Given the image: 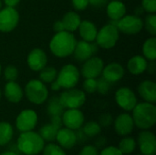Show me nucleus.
<instances>
[{
  "label": "nucleus",
  "mask_w": 156,
  "mask_h": 155,
  "mask_svg": "<svg viewBox=\"0 0 156 155\" xmlns=\"http://www.w3.org/2000/svg\"><path fill=\"white\" fill-rule=\"evenodd\" d=\"M77 40L73 33L69 31L57 32L49 42V49L57 58H67L72 55Z\"/></svg>",
  "instance_id": "1"
},
{
  "label": "nucleus",
  "mask_w": 156,
  "mask_h": 155,
  "mask_svg": "<svg viewBox=\"0 0 156 155\" xmlns=\"http://www.w3.org/2000/svg\"><path fill=\"white\" fill-rule=\"evenodd\" d=\"M133 120L134 125L139 129L148 130L156 123V107L154 103H137L133 110Z\"/></svg>",
  "instance_id": "2"
},
{
  "label": "nucleus",
  "mask_w": 156,
  "mask_h": 155,
  "mask_svg": "<svg viewBox=\"0 0 156 155\" xmlns=\"http://www.w3.org/2000/svg\"><path fill=\"white\" fill-rule=\"evenodd\" d=\"M20 153L25 155H37L40 153L45 146V141L37 132L33 131L22 132L16 142Z\"/></svg>",
  "instance_id": "3"
},
{
  "label": "nucleus",
  "mask_w": 156,
  "mask_h": 155,
  "mask_svg": "<svg viewBox=\"0 0 156 155\" xmlns=\"http://www.w3.org/2000/svg\"><path fill=\"white\" fill-rule=\"evenodd\" d=\"M25 95L33 104L40 105L47 101L48 98V90L40 79H30L25 87Z\"/></svg>",
  "instance_id": "4"
},
{
  "label": "nucleus",
  "mask_w": 156,
  "mask_h": 155,
  "mask_svg": "<svg viewBox=\"0 0 156 155\" xmlns=\"http://www.w3.org/2000/svg\"><path fill=\"white\" fill-rule=\"evenodd\" d=\"M119 33L120 32L114 24H107L103 26L100 30H98L95 38L96 44L98 45V47L104 49L112 48L113 47H115L119 40Z\"/></svg>",
  "instance_id": "5"
},
{
  "label": "nucleus",
  "mask_w": 156,
  "mask_h": 155,
  "mask_svg": "<svg viewBox=\"0 0 156 155\" xmlns=\"http://www.w3.org/2000/svg\"><path fill=\"white\" fill-rule=\"evenodd\" d=\"M64 109H80L86 101V93L80 89H67L58 96Z\"/></svg>",
  "instance_id": "6"
},
{
  "label": "nucleus",
  "mask_w": 156,
  "mask_h": 155,
  "mask_svg": "<svg viewBox=\"0 0 156 155\" xmlns=\"http://www.w3.org/2000/svg\"><path fill=\"white\" fill-rule=\"evenodd\" d=\"M80 78V72L78 68L73 64H66L58 72L56 79L59 83L61 89L67 90L75 88L79 83Z\"/></svg>",
  "instance_id": "7"
},
{
  "label": "nucleus",
  "mask_w": 156,
  "mask_h": 155,
  "mask_svg": "<svg viewBox=\"0 0 156 155\" xmlns=\"http://www.w3.org/2000/svg\"><path fill=\"white\" fill-rule=\"evenodd\" d=\"M118 28L119 32L126 35L138 34L144 28V20L136 15H125L116 22H112Z\"/></svg>",
  "instance_id": "8"
},
{
  "label": "nucleus",
  "mask_w": 156,
  "mask_h": 155,
  "mask_svg": "<svg viewBox=\"0 0 156 155\" xmlns=\"http://www.w3.org/2000/svg\"><path fill=\"white\" fill-rule=\"evenodd\" d=\"M19 13L15 7L5 6L0 10V32H12L18 25Z\"/></svg>",
  "instance_id": "9"
},
{
  "label": "nucleus",
  "mask_w": 156,
  "mask_h": 155,
  "mask_svg": "<svg viewBox=\"0 0 156 155\" xmlns=\"http://www.w3.org/2000/svg\"><path fill=\"white\" fill-rule=\"evenodd\" d=\"M115 100L117 105L126 111H133L138 103L134 91L128 87H122L116 90Z\"/></svg>",
  "instance_id": "10"
},
{
  "label": "nucleus",
  "mask_w": 156,
  "mask_h": 155,
  "mask_svg": "<svg viewBox=\"0 0 156 155\" xmlns=\"http://www.w3.org/2000/svg\"><path fill=\"white\" fill-rule=\"evenodd\" d=\"M103 68V60L99 57L92 56L84 61L80 72L85 79H98L101 75Z\"/></svg>",
  "instance_id": "11"
},
{
  "label": "nucleus",
  "mask_w": 156,
  "mask_h": 155,
  "mask_svg": "<svg viewBox=\"0 0 156 155\" xmlns=\"http://www.w3.org/2000/svg\"><path fill=\"white\" fill-rule=\"evenodd\" d=\"M37 114L35 111L27 109L23 110L16 119V126L21 132L33 131L37 124Z\"/></svg>",
  "instance_id": "12"
},
{
  "label": "nucleus",
  "mask_w": 156,
  "mask_h": 155,
  "mask_svg": "<svg viewBox=\"0 0 156 155\" xmlns=\"http://www.w3.org/2000/svg\"><path fill=\"white\" fill-rule=\"evenodd\" d=\"M61 120L65 127L76 131L83 126L85 118L80 109H67V111H64L62 113Z\"/></svg>",
  "instance_id": "13"
},
{
  "label": "nucleus",
  "mask_w": 156,
  "mask_h": 155,
  "mask_svg": "<svg viewBox=\"0 0 156 155\" xmlns=\"http://www.w3.org/2000/svg\"><path fill=\"white\" fill-rule=\"evenodd\" d=\"M138 145L143 155L156 154V137L154 132L144 130L138 135Z\"/></svg>",
  "instance_id": "14"
},
{
  "label": "nucleus",
  "mask_w": 156,
  "mask_h": 155,
  "mask_svg": "<svg viewBox=\"0 0 156 155\" xmlns=\"http://www.w3.org/2000/svg\"><path fill=\"white\" fill-rule=\"evenodd\" d=\"M27 63L31 70L38 72L47 66L48 56L43 49L39 48H33L27 55Z\"/></svg>",
  "instance_id": "15"
},
{
  "label": "nucleus",
  "mask_w": 156,
  "mask_h": 155,
  "mask_svg": "<svg viewBox=\"0 0 156 155\" xmlns=\"http://www.w3.org/2000/svg\"><path fill=\"white\" fill-rule=\"evenodd\" d=\"M97 44H93L92 42H87L84 40L77 41L74 51L72 55L78 61L84 62L93 56V54L97 51Z\"/></svg>",
  "instance_id": "16"
},
{
  "label": "nucleus",
  "mask_w": 156,
  "mask_h": 155,
  "mask_svg": "<svg viewBox=\"0 0 156 155\" xmlns=\"http://www.w3.org/2000/svg\"><path fill=\"white\" fill-rule=\"evenodd\" d=\"M134 127L132 115L128 113H122L117 116L114 121V129L118 135L127 136L133 132Z\"/></svg>",
  "instance_id": "17"
},
{
  "label": "nucleus",
  "mask_w": 156,
  "mask_h": 155,
  "mask_svg": "<svg viewBox=\"0 0 156 155\" xmlns=\"http://www.w3.org/2000/svg\"><path fill=\"white\" fill-rule=\"evenodd\" d=\"M124 74H125V70L122 65L116 62H112L104 66L101 72L102 78H104L106 80H108L111 83H114L121 80L123 78Z\"/></svg>",
  "instance_id": "18"
},
{
  "label": "nucleus",
  "mask_w": 156,
  "mask_h": 155,
  "mask_svg": "<svg viewBox=\"0 0 156 155\" xmlns=\"http://www.w3.org/2000/svg\"><path fill=\"white\" fill-rule=\"evenodd\" d=\"M56 141L58 142V145L63 149H71L77 143V137L75 131L69 129L67 127L60 128L58 131Z\"/></svg>",
  "instance_id": "19"
},
{
  "label": "nucleus",
  "mask_w": 156,
  "mask_h": 155,
  "mask_svg": "<svg viewBox=\"0 0 156 155\" xmlns=\"http://www.w3.org/2000/svg\"><path fill=\"white\" fill-rule=\"evenodd\" d=\"M4 94L5 99L11 103H18L24 97V90L16 81H7L5 85Z\"/></svg>",
  "instance_id": "20"
},
{
  "label": "nucleus",
  "mask_w": 156,
  "mask_h": 155,
  "mask_svg": "<svg viewBox=\"0 0 156 155\" xmlns=\"http://www.w3.org/2000/svg\"><path fill=\"white\" fill-rule=\"evenodd\" d=\"M138 93L144 101L155 103L156 83L154 81L149 79L142 81L138 86Z\"/></svg>",
  "instance_id": "21"
},
{
  "label": "nucleus",
  "mask_w": 156,
  "mask_h": 155,
  "mask_svg": "<svg viewBox=\"0 0 156 155\" xmlns=\"http://www.w3.org/2000/svg\"><path fill=\"white\" fill-rule=\"evenodd\" d=\"M106 13L112 22H116L126 15V6L120 0H112L107 3Z\"/></svg>",
  "instance_id": "22"
},
{
  "label": "nucleus",
  "mask_w": 156,
  "mask_h": 155,
  "mask_svg": "<svg viewBox=\"0 0 156 155\" xmlns=\"http://www.w3.org/2000/svg\"><path fill=\"white\" fill-rule=\"evenodd\" d=\"M78 30L82 40L87 41V42L95 41V38L98 33V28L92 21L87 20V19L81 20L78 27Z\"/></svg>",
  "instance_id": "23"
},
{
  "label": "nucleus",
  "mask_w": 156,
  "mask_h": 155,
  "mask_svg": "<svg viewBox=\"0 0 156 155\" xmlns=\"http://www.w3.org/2000/svg\"><path fill=\"white\" fill-rule=\"evenodd\" d=\"M147 66H148L147 59L144 56H140V55L132 57L127 63V69L129 72L135 76L141 75L144 71H146Z\"/></svg>",
  "instance_id": "24"
},
{
  "label": "nucleus",
  "mask_w": 156,
  "mask_h": 155,
  "mask_svg": "<svg viewBox=\"0 0 156 155\" xmlns=\"http://www.w3.org/2000/svg\"><path fill=\"white\" fill-rule=\"evenodd\" d=\"M64 27L65 31H69V32H75L81 21V18L80 16V15L78 13H76L75 11H69L67 12L62 19H60Z\"/></svg>",
  "instance_id": "25"
},
{
  "label": "nucleus",
  "mask_w": 156,
  "mask_h": 155,
  "mask_svg": "<svg viewBox=\"0 0 156 155\" xmlns=\"http://www.w3.org/2000/svg\"><path fill=\"white\" fill-rule=\"evenodd\" d=\"M60 129L58 125L54 124L53 122H50L48 124L43 125L38 132V134L45 142H54L56 140V136L58 133V131Z\"/></svg>",
  "instance_id": "26"
},
{
  "label": "nucleus",
  "mask_w": 156,
  "mask_h": 155,
  "mask_svg": "<svg viewBox=\"0 0 156 155\" xmlns=\"http://www.w3.org/2000/svg\"><path fill=\"white\" fill-rule=\"evenodd\" d=\"M144 57L149 61H155L156 59V37H152L147 38L143 45Z\"/></svg>",
  "instance_id": "27"
},
{
  "label": "nucleus",
  "mask_w": 156,
  "mask_h": 155,
  "mask_svg": "<svg viewBox=\"0 0 156 155\" xmlns=\"http://www.w3.org/2000/svg\"><path fill=\"white\" fill-rule=\"evenodd\" d=\"M14 135L12 125L7 122H0V146L8 144Z\"/></svg>",
  "instance_id": "28"
},
{
  "label": "nucleus",
  "mask_w": 156,
  "mask_h": 155,
  "mask_svg": "<svg viewBox=\"0 0 156 155\" xmlns=\"http://www.w3.org/2000/svg\"><path fill=\"white\" fill-rule=\"evenodd\" d=\"M65 109L61 105L58 96H54L49 99L47 105V111L50 117L52 116H61Z\"/></svg>",
  "instance_id": "29"
},
{
  "label": "nucleus",
  "mask_w": 156,
  "mask_h": 155,
  "mask_svg": "<svg viewBox=\"0 0 156 155\" xmlns=\"http://www.w3.org/2000/svg\"><path fill=\"white\" fill-rule=\"evenodd\" d=\"M38 72H39V79L45 84L51 83L52 81H54L57 79V75H58V71L54 67L46 66Z\"/></svg>",
  "instance_id": "30"
},
{
  "label": "nucleus",
  "mask_w": 156,
  "mask_h": 155,
  "mask_svg": "<svg viewBox=\"0 0 156 155\" xmlns=\"http://www.w3.org/2000/svg\"><path fill=\"white\" fill-rule=\"evenodd\" d=\"M136 148V142L132 137H124L122 138L119 144L118 149L122 153V154H130L132 153Z\"/></svg>",
  "instance_id": "31"
},
{
  "label": "nucleus",
  "mask_w": 156,
  "mask_h": 155,
  "mask_svg": "<svg viewBox=\"0 0 156 155\" xmlns=\"http://www.w3.org/2000/svg\"><path fill=\"white\" fill-rule=\"evenodd\" d=\"M81 129L88 138L95 137V136L99 135L101 132V125L97 122H94V121L88 122L87 123L84 124L83 128L81 127Z\"/></svg>",
  "instance_id": "32"
},
{
  "label": "nucleus",
  "mask_w": 156,
  "mask_h": 155,
  "mask_svg": "<svg viewBox=\"0 0 156 155\" xmlns=\"http://www.w3.org/2000/svg\"><path fill=\"white\" fill-rule=\"evenodd\" d=\"M144 26L146 28L147 32L153 37L156 35V15L155 13L148 14L144 21Z\"/></svg>",
  "instance_id": "33"
},
{
  "label": "nucleus",
  "mask_w": 156,
  "mask_h": 155,
  "mask_svg": "<svg viewBox=\"0 0 156 155\" xmlns=\"http://www.w3.org/2000/svg\"><path fill=\"white\" fill-rule=\"evenodd\" d=\"M42 152L43 155H67L63 148L55 143L47 144L46 146H44Z\"/></svg>",
  "instance_id": "34"
},
{
  "label": "nucleus",
  "mask_w": 156,
  "mask_h": 155,
  "mask_svg": "<svg viewBox=\"0 0 156 155\" xmlns=\"http://www.w3.org/2000/svg\"><path fill=\"white\" fill-rule=\"evenodd\" d=\"M4 76L7 81H16L18 78V70L14 65H7L4 69Z\"/></svg>",
  "instance_id": "35"
},
{
  "label": "nucleus",
  "mask_w": 156,
  "mask_h": 155,
  "mask_svg": "<svg viewBox=\"0 0 156 155\" xmlns=\"http://www.w3.org/2000/svg\"><path fill=\"white\" fill-rule=\"evenodd\" d=\"M111 89V82L104 78H98L97 79V91L101 95H106Z\"/></svg>",
  "instance_id": "36"
},
{
  "label": "nucleus",
  "mask_w": 156,
  "mask_h": 155,
  "mask_svg": "<svg viewBox=\"0 0 156 155\" xmlns=\"http://www.w3.org/2000/svg\"><path fill=\"white\" fill-rule=\"evenodd\" d=\"M83 91L87 93H94L97 91V79H85L82 84Z\"/></svg>",
  "instance_id": "37"
},
{
  "label": "nucleus",
  "mask_w": 156,
  "mask_h": 155,
  "mask_svg": "<svg viewBox=\"0 0 156 155\" xmlns=\"http://www.w3.org/2000/svg\"><path fill=\"white\" fill-rule=\"evenodd\" d=\"M142 7L148 14L156 12V0H142Z\"/></svg>",
  "instance_id": "38"
},
{
  "label": "nucleus",
  "mask_w": 156,
  "mask_h": 155,
  "mask_svg": "<svg viewBox=\"0 0 156 155\" xmlns=\"http://www.w3.org/2000/svg\"><path fill=\"white\" fill-rule=\"evenodd\" d=\"M113 122V118L110 113H103L99 118V124L101 127H109Z\"/></svg>",
  "instance_id": "39"
},
{
  "label": "nucleus",
  "mask_w": 156,
  "mask_h": 155,
  "mask_svg": "<svg viewBox=\"0 0 156 155\" xmlns=\"http://www.w3.org/2000/svg\"><path fill=\"white\" fill-rule=\"evenodd\" d=\"M72 6L77 11H84L89 6V0H71Z\"/></svg>",
  "instance_id": "40"
},
{
  "label": "nucleus",
  "mask_w": 156,
  "mask_h": 155,
  "mask_svg": "<svg viewBox=\"0 0 156 155\" xmlns=\"http://www.w3.org/2000/svg\"><path fill=\"white\" fill-rule=\"evenodd\" d=\"M79 155H99V153L98 149L95 146L85 145L79 153Z\"/></svg>",
  "instance_id": "41"
},
{
  "label": "nucleus",
  "mask_w": 156,
  "mask_h": 155,
  "mask_svg": "<svg viewBox=\"0 0 156 155\" xmlns=\"http://www.w3.org/2000/svg\"><path fill=\"white\" fill-rule=\"evenodd\" d=\"M100 155H123L122 153L118 149V147H114V146H109V147H105L102 149V151L101 152Z\"/></svg>",
  "instance_id": "42"
},
{
  "label": "nucleus",
  "mask_w": 156,
  "mask_h": 155,
  "mask_svg": "<svg viewBox=\"0 0 156 155\" xmlns=\"http://www.w3.org/2000/svg\"><path fill=\"white\" fill-rule=\"evenodd\" d=\"M106 144H107V139L103 136H100L95 140V145L94 146L97 149H101V148L105 147Z\"/></svg>",
  "instance_id": "43"
},
{
  "label": "nucleus",
  "mask_w": 156,
  "mask_h": 155,
  "mask_svg": "<svg viewBox=\"0 0 156 155\" xmlns=\"http://www.w3.org/2000/svg\"><path fill=\"white\" fill-rule=\"evenodd\" d=\"M77 132H75L76 133V137H77V142L79 141L80 143H84V142H86L89 138L85 135V133L83 132V131H82V129L81 128H80V129H78V130H76Z\"/></svg>",
  "instance_id": "44"
},
{
  "label": "nucleus",
  "mask_w": 156,
  "mask_h": 155,
  "mask_svg": "<svg viewBox=\"0 0 156 155\" xmlns=\"http://www.w3.org/2000/svg\"><path fill=\"white\" fill-rule=\"evenodd\" d=\"M90 5H91L94 7H103L107 5L108 0H89Z\"/></svg>",
  "instance_id": "45"
},
{
  "label": "nucleus",
  "mask_w": 156,
  "mask_h": 155,
  "mask_svg": "<svg viewBox=\"0 0 156 155\" xmlns=\"http://www.w3.org/2000/svg\"><path fill=\"white\" fill-rule=\"evenodd\" d=\"M53 30L57 33V32H60V31H64V27L62 25L61 20H57L54 24H53Z\"/></svg>",
  "instance_id": "46"
},
{
  "label": "nucleus",
  "mask_w": 156,
  "mask_h": 155,
  "mask_svg": "<svg viewBox=\"0 0 156 155\" xmlns=\"http://www.w3.org/2000/svg\"><path fill=\"white\" fill-rule=\"evenodd\" d=\"M5 6H10V7H16L19 3L20 0H3Z\"/></svg>",
  "instance_id": "47"
},
{
  "label": "nucleus",
  "mask_w": 156,
  "mask_h": 155,
  "mask_svg": "<svg viewBox=\"0 0 156 155\" xmlns=\"http://www.w3.org/2000/svg\"><path fill=\"white\" fill-rule=\"evenodd\" d=\"M50 89L53 91H58V90H61V87H60V85H59V83L58 82L57 79H55L54 81H52L50 83Z\"/></svg>",
  "instance_id": "48"
},
{
  "label": "nucleus",
  "mask_w": 156,
  "mask_h": 155,
  "mask_svg": "<svg viewBox=\"0 0 156 155\" xmlns=\"http://www.w3.org/2000/svg\"><path fill=\"white\" fill-rule=\"evenodd\" d=\"M9 151H12V152H14V153H17V154L20 153V152H19V150H18V148H17L16 143H14L10 144V146H9Z\"/></svg>",
  "instance_id": "49"
},
{
  "label": "nucleus",
  "mask_w": 156,
  "mask_h": 155,
  "mask_svg": "<svg viewBox=\"0 0 156 155\" xmlns=\"http://www.w3.org/2000/svg\"><path fill=\"white\" fill-rule=\"evenodd\" d=\"M0 155H19V154H17V153H14V152H12V151H6V152L2 153Z\"/></svg>",
  "instance_id": "50"
},
{
  "label": "nucleus",
  "mask_w": 156,
  "mask_h": 155,
  "mask_svg": "<svg viewBox=\"0 0 156 155\" xmlns=\"http://www.w3.org/2000/svg\"><path fill=\"white\" fill-rule=\"evenodd\" d=\"M2 7H3V2H2V0H0V10Z\"/></svg>",
  "instance_id": "51"
},
{
  "label": "nucleus",
  "mask_w": 156,
  "mask_h": 155,
  "mask_svg": "<svg viewBox=\"0 0 156 155\" xmlns=\"http://www.w3.org/2000/svg\"><path fill=\"white\" fill-rule=\"evenodd\" d=\"M1 98H2V91H1V89H0V100H1Z\"/></svg>",
  "instance_id": "52"
},
{
  "label": "nucleus",
  "mask_w": 156,
  "mask_h": 155,
  "mask_svg": "<svg viewBox=\"0 0 156 155\" xmlns=\"http://www.w3.org/2000/svg\"><path fill=\"white\" fill-rule=\"evenodd\" d=\"M1 72H2V67H1V64H0V75H1Z\"/></svg>",
  "instance_id": "53"
},
{
  "label": "nucleus",
  "mask_w": 156,
  "mask_h": 155,
  "mask_svg": "<svg viewBox=\"0 0 156 155\" xmlns=\"http://www.w3.org/2000/svg\"><path fill=\"white\" fill-rule=\"evenodd\" d=\"M136 155H143V154H136Z\"/></svg>",
  "instance_id": "54"
}]
</instances>
